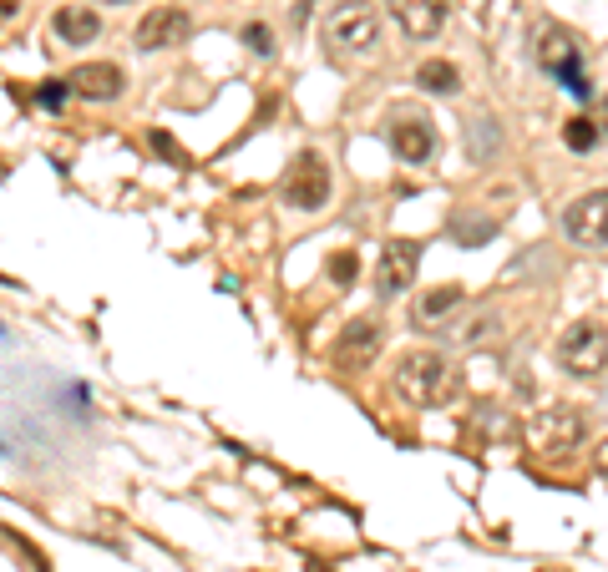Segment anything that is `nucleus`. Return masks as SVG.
I'll return each instance as SVG.
<instances>
[{
    "mask_svg": "<svg viewBox=\"0 0 608 572\" xmlns=\"http://www.w3.org/2000/svg\"><path fill=\"white\" fill-rule=\"evenodd\" d=\"M532 51H538V66L548 76H558L573 97H583V102L593 97V76L583 71V46L558 21H543L538 31H532Z\"/></svg>",
    "mask_w": 608,
    "mask_h": 572,
    "instance_id": "nucleus-1",
    "label": "nucleus"
},
{
    "mask_svg": "<svg viewBox=\"0 0 608 572\" xmlns=\"http://www.w3.org/2000/svg\"><path fill=\"white\" fill-rule=\"evenodd\" d=\"M396 390L411 400V405H441L446 390H451V365L441 350H406L396 360Z\"/></svg>",
    "mask_w": 608,
    "mask_h": 572,
    "instance_id": "nucleus-2",
    "label": "nucleus"
},
{
    "mask_svg": "<svg viewBox=\"0 0 608 572\" xmlns=\"http://www.w3.org/2000/svg\"><path fill=\"white\" fill-rule=\"evenodd\" d=\"M380 41V16L365 6V0H345L325 16V46L335 56H370Z\"/></svg>",
    "mask_w": 608,
    "mask_h": 572,
    "instance_id": "nucleus-3",
    "label": "nucleus"
},
{
    "mask_svg": "<svg viewBox=\"0 0 608 572\" xmlns=\"http://www.w3.org/2000/svg\"><path fill=\"white\" fill-rule=\"evenodd\" d=\"M588 426H583V411L578 405H548L527 421V446L538 456H573L583 446Z\"/></svg>",
    "mask_w": 608,
    "mask_h": 572,
    "instance_id": "nucleus-4",
    "label": "nucleus"
},
{
    "mask_svg": "<svg viewBox=\"0 0 608 572\" xmlns=\"http://www.w3.org/2000/svg\"><path fill=\"white\" fill-rule=\"evenodd\" d=\"M558 365L578 380H593L608 370V330L598 319H578L558 335Z\"/></svg>",
    "mask_w": 608,
    "mask_h": 572,
    "instance_id": "nucleus-5",
    "label": "nucleus"
},
{
    "mask_svg": "<svg viewBox=\"0 0 608 572\" xmlns=\"http://www.w3.org/2000/svg\"><path fill=\"white\" fill-rule=\"evenodd\" d=\"M330 168H325V157L320 152H304V157H294V168H289V178H284V208H294V213H320L325 203H330Z\"/></svg>",
    "mask_w": 608,
    "mask_h": 572,
    "instance_id": "nucleus-6",
    "label": "nucleus"
},
{
    "mask_svg": "<svg viewBox=\"0 0 608 572\" xmlns=\"http://www.w3.org/2000/svg\"><path fill=\"white\" fill-rule=\"evenodd\" d=\"M416 269H421V243H411V238L386 243V249H380V259H375V294H380V299L406 294V289L416 284Z\"/></svg>",
    "mask_w": 608,
    "mask_h": 572,
    "instance_id": "nucleus-7",
    "label": "nucleus"
},
{
    "mask_svg": "<svg viewBox=\"0 0 608 572\" xmlns=\"http://www.w3.org/2000/svg\"><path fill=\"white\" fill-rule=\"evenodd\" d=\"M563 233L573 243H583V249H603L608 243V188L583 193L578 203H568L563 208Z\"/></svg>",
    "mask_w": 608,
    "mask_h": 572,
    "instance_id": "nucleus-8",
    "label": "nucleus"
},
{
    "mask_svg": "<svg viewBox=\"0 0 608 572\" xmlns=\"http://www.w3.org/2000/svg\"><path fill=\"white\" fill-rule=\"evenodd\" d=\"M193 31V16L183 6H158L137 21V51H168L183 46V36Z\"/></svg>",
    "mask_w": 608,
    "mask_h": 572,
    "instance_id": "nucleus-9",
    "label": "nucleus"
},
{
    "mask_svg": "<svg viewBox=\"0 0 608 572\" xmlns=\"http://www.w3.org/2000/svg\"><path fill=\"white\" fill-rule=\"evenodd\" d=\"M66 81H71V92L87 97V102H117V97L127 92V76H122V66H112V61H82Z\"/></svg>",
    "mask_w": 608,
    "mask_h": 572,
    "instance_id": "nucleus-10",
    "label": "nucleus"
},
{
    "mask_svg": "<svg viewBox=\"0 0 608 572\" xmlns=\"http://www.w3.org/2000/svg\"><path fill=\"white\" fill-rule=\"evenodd\" d=\"M386 6L411 41H431L446 26V0H386Z\"/></svg>",
    "mask_w": 608,
    "mask_h": 572,
    "instance_id": "nucleus-11",
    "label": "nucleus"
},
{
    "mask_svg": "<svg viewBox=\"0 0 608 572\" xmlns=\"http://www.w3.org/2000/svg\"><path fill=\"white\" fill-rule=\"evenodd\" d=\"M375 350H380V324L375 319H355V324H345V335L335 340V365L340 370H360V365L375 360Z\"/></svg>",
    "mask_w": 608,
    "mask_h": 572,
    "instance_id": "nucleus-12",
    "label": "nucleus"
},
{
    "mask_svg": "<svg viewBox=\"0 0 608 572\" xmlns=\"http://www.w3.org/2000/svg\"><path fill=\"white\" fill-rule=\"evenodd\" d=\"M51 31L61 36V46H92L102 36V16L92 6H61L51 16Z\"/></svg>",
    "mask_w": 608,
    "mask_h": 572,
    "instance_id": "nucleus-13",
    "label": "nucleus"
},
{
    "mask_svg": "<svg viewBox=\"0 0 608 572\" xmlns=\"http://www.w3.org/2000/svg\"><path fill=\"white\" fill-rule=\"evenodd\" d=\"M391 152H396L401 162H426V157L436 152V127H431V122H416V117L396 122V127H391Z\"/></svg>",
    "mask_w": 608,
    "mask_h": 572,
    "instance_id": "nucleus-14",
    "label": "nucleus"
},
{
    "mask_svg": "<svg viewBox=\"0 0 608 572\" xmlns=\"http://www.w3.org/2000/svg\"><path fill=\"white\" fill-rule=\"evenodd\" d=\"M462 299H467V289H462V284H441V289H426V294L416 299L411 319H416V324H436L441 314H451V309L462 304Z\"/></svg>",
    "mask_w": 608,
    "mask_h": 572,
    "instance_id": "nucleus-15",
    "label": "nucleus"
},
{
    "mask_svg": "<svg viewBox=\"0 0 608 572\" xmlns=\"http://www.w3.org/2000/svg\"><path fill=\"white\" fill-rule=\"evenodd\" d=\"M446 228H451V238L462 243V249H482V243L497 233V223H492V218H482V213H451V223H446Z\"/></svg>",
    "mask_w": 608,
    "mask_h": 572,
    "instance_id": "nucleus-16",
    "label": "nucleus"
},
{
    "mask_svg": "<svg viewBox=\"0 0 608 572\" xmlns=\"http://www.w3.org/2000/svg\"><path fill=\"white\" fill-rule=\"evenodd\" d=\"M416 81H421L426 92H436V97H451L456 87H462V76H456V66H451V61H421Z\"/></svg>",
    "mask_w": 608,
    "mask_h": 572,
    "instance_id": "nucleus-17",
    "label": "nucleus"
},
{
    "mask_svg": "<svg viewBox=\"0 0 608 572\" xmlns=\"http://www.w3.org/2000/svg\"><path fill=\"white\" fill-rule=\"evenodd\" d=\"M492 335H497V314H492V309H482L477 319H467L462 330H451V340H456V345H487Z\"/></svg>",
    "mask_w": 608,
    "mask_h": 572,
    "instance_id": "nucleus-18",
    "label": "nucleus"
},
{
    "mask_svg": "<svg viewBox=\"0 0 608 572\" xmlns=\"http://www.w3.org/2000/svg\"><path fill=\"white\" fill-rule=\"evenodd\" d=\"M598 137H603V127H598L593 117H573V122L563 127L568 152H593V147H598Z\"/></svg>",
    "mask_w": 608,
    "mask_h": 572,
    "instance_id": "nucleus-19",
    "label": "nucleus"
},
{
    "mask_svg": "<svg viewBox=\"0 0 608 572\" xmlns=\"http://www.w3.org/2000/svg\"><path fill=\"white\" fill-rule=\"evenodd\" d=\"M325 274H330V284H340V289H350V284H355V274H360V259H355L350 249H340V254H330V264H325Z\"/></svg>",
    "mask_w": 608,
    "mask_h": 572,
    "instance_id": "nucleus-20",
    "label": "nucleus"
},
{
    "mask_svg": "<svg viewBox=\"0 0 608 572\" xmlns=\"http://www.w3.org/2000/svg\"><path fill=\"white\" fill-rule=\"evenodd\" d=\"M71 97H76L71 81H41V87H36V107H46V112H61Z\"/></svg>",
    "mask_w": 608,
    "mask_h": 572,
    "instance_id": "nucleus-21",
    "label": "nucleus"
},
{
    "mask_svg": "<svg viewBox=\"0 0 608 572\" xmlns=\"http://www.w3.org/2000/svg\"><path fill=\"white\" fill-rule=\"evenodd\" d=\"M147 142H152V152H158V157H168L173 168H188V152H183V147H178L163 127H152V132H147Z\"/></svg>",
    "mask_w": 608,
    "mask_h": 572,
    "instance_id": "nucleus-22",
    "label": "nucleus"
},
{
    "mask_svg": "<svg viewBox=\"0 0 608 572\" xmlns=\"http://www.w3.org/2000/svg\"><path fill=\"white\" fill-rule=\"evenodd\" d=\"M244 46H249L254 56H274V31H269L264 21H249V26H244Z\"/></svg>",
    "mask_w": 608,
    "mask_h": 572,
    "instance_id": "nucleus-23",
    "label": "nucleus"
},
{
    "mask_svg": "<svg viewBox=\"0 0 608 572\" xmlns=\"http://www.w3.org/2000/svg\"><path fill=\"white\" fill-rule=\"evenodd\" d=\"M593 471H598V476H603V481H608V441H603V446H598V451H593Z\"/></svg>",
    "mask_w": 608,
    "mask_h": 572,
    "instance_id": "nucleus-24",
    "label": "nucleus"
},
{
    "mask_svg": "<svg viewBox=\"0 0 608 572\" xmlns=\"http://www.w3.org/2000/svg\"><path fill=\"white\" fill-rule=\"evenodd\" d=\"M16 11H21V0H0V26H6Z\"/></svg>",
    "mask_w": 608,
    "mask_h": 572,
    "instance_id": "nucleus-25",
    "label": "nucleus"
},
{
    "mask_svg": "<svg viewBox=\"0 0 608 572\" xmlns=\"http://www.w3.org/2000/svg\"><path fill=\"white\" fill-rule=\"evenodd\" d=\"M304 572H330L325 562H304Z\"/></svg>",
    "mask_w": 608,
    "mask_h": 572,
    "instance_id": "nucleus-26",
    "label": "nucleus"
},
{
    "mask_svg": "<svg viewBox=\"0 0 608 572\" xmlns=\"http://www.w3.org/2000/svg\"><path fill=\"white\" fill-rule=\"evenodd\" d=\"M603 132H608V102H603Z\"/></svg>",
    "mask_w": 608,
    "mask_h": 572,
    "instance_id": "nucleus-27",
    "label": "nucleus"
},
{
    "mask_svg": "<svg viewBox=\"0 0 608 572\" xmlns=\"http://www.w3.org/2000/svg\"><path fill=\"white\" fill-rule=\"evenodd\" d=\"M102 6H127V0H102Z\"/></svg>",
    "mask_w": 608,
    "mask_h": 572,
    "instance_id": "nucleus-28",
    "label": "nucleus"
}]
</instances>
